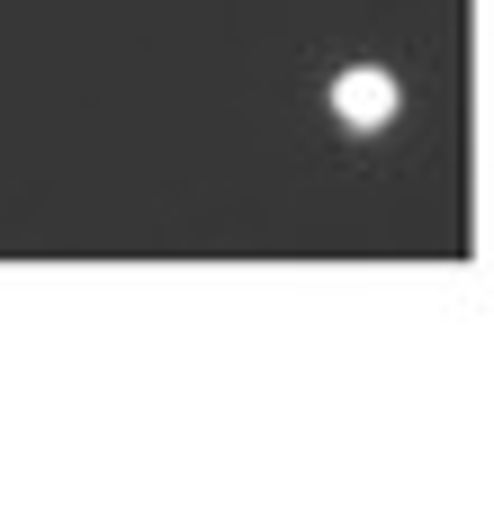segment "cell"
<instances>
[{
    "instance_id": "obj_1",
    "label": "cell",
    "mask_w": 494,
    "mask_h": 512,
    "mask_svg": "<svg viewBox=\"0 0 494 512\" xmlns=\"http://www.w3.org/2000/svg\"><path fill=\"white\" fill-rule=\"evenodd\" d=\"M333 117H342L351 135H378V126H396V72H378V63H351V72L333 81Z\"/></svg>"
}]
</instances>
